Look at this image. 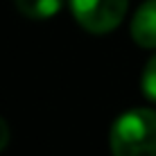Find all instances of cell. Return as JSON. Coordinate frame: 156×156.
<instances>
[{
  "instance_id": "obj_1",
  "label": "cell",
  "mask_w": 156,
  "mask_h": 156,
  "mask_svg": "<svg viewBox=\"0 0 156 156\" xmlns=\"http://www.w3.org/2000/svg\"><path fill=\"white\" fill-rule=\"evenodd\" d=\"M111 152L113 156H156V111L122 113L111 129Z\"/></svg>"
},
{
  "instance_id": "obj_2",
  "label": "cell",
  "mask_w": 156,
  "mask_h": 156,
  "mask_svg": "<svg viewBox=\"0 0 156 156\" xmlns=\"http://www.w3.org/2000/svg\"><path fill=\"white\" fill-rule=\"evenodd\" d=\"M129 0H70L73 16L90 34H106L125 18Z\"/></svg>"
},
{
  "instance_id": "obj_3",
  "label": "cell",
  "mask_w": 156,
  "mask_h": 156,
  "mask_svg": "<svg viewBox=\"0 0 156 156\" xmlns=\"http://www.w3.org/2000/svg\"><path fill=\"white\" fill-rule=\"evenodd\" d=\"M131 36L143 48H156V0H145L131 20Z\"/></svg>"
},
{
  "instance_id": "obj_4",
  "label": "cell",
  "mask_w": 156,
  "mask_h": 156,
  "mask_svg": "<svg viewBox=\"0 0 156 156\" xmlns=\"http://www.w3.org/2000/svg\"><path fill=\"white\" fill-rule=\"evenodd\" d=\"M16 9L34 20L52 18L61 9V0H16Z\"/></svg>"
},
{
  "instance_id": "obj_5",
  "label": "cell",
  "mask_w": 156,
  "mask_h": 156,
  "mask_svg": "<svg viewBox=\"0 0 156 156\" xmlns=\"http://www.w3.org/2000/svg\"><path fill=\"white\" fill-rule=\"evenodd\" d=\"M143 93L149 102H156V55L147 61L143 70Z\"/></svg>"
},
{
  "instance_id": "obj_6",
  "label": "cell",
  "mask_w": 156,
  "mask_h": 156,
  "mask_svg": "<svg viewBox=\"0 0 156 156\" xmlns=\"http://www.w3.org/2000/svg\"><path fill=\"white\" fill-rule=\"evenodd\" d=\"M7 143H9V127H7V122L0 118V152L7 147Z\"/></svg>"
}]
</instances>
